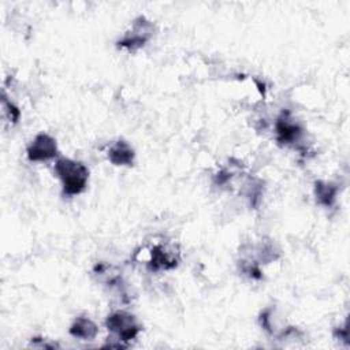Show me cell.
Wrapping results in <instances>:
<instances>
[{
    "instance_id": "cell-1",
    "label": "cell",
    "mask_w": 350,
    "mask_h": 350,
    "mask_svg": "<svg viewBox=\"0 0 350 350\" xmlns=\"http://www.w3.org/2000/svg\"><path fill=\"white\" fill-rule=\"evenodd\" d=\"M53 170L62 182L64 196L72 197L85 191L89 180V168L83 163L68 157H59Z\"/></svg>"
},
{
    "instance_id": "cell-2",
    "label": "cell",
    "mask_w": 350,
    "mask_h": 350,
    "mask_svg": "<svg viewBox=\"0 0 350 350\" xmlns=\"http://www.w3.org/2000/svg\"><path fill=\"white\" fill-rule=\"evenodd\" d=\"M154 34V25L152 21L144 15L137 16L131 26L124 31V34L116 41V46L130 52H135L142 48Z\"/></svg>"
},
{
    "instance_id": "cell-3",
    "label": "cell",
    "mask_w": 350,
    "mask_h": 350,
    "mask_svg": "<svg viewBox=\"0 0 350 350\" xmlns=\"http://www.w3.org/2000/svg\"><path fill=\"white\" fill-rule=\"evenodd\" d=\"M105 327L115 335V339L124 346L135 339L141 331V324L134 314L126 310H115L105 319Z\"/></svg>"
},
{
    "instance_id": "cell-4",
    "label": "cell",
    "mask_w": 350,
    "mask_h": 350,
    "mask_svg": "<svg viewBox=\"0 0 350 350\" xmlns=\"http://www.w3.org/2000/svg\"><path fill=\"white\" fill-rule=\"evenodd\" d=\"M179 264V252L174 246L156 243L149 249V260L146 268L150 272L170 271Z\"/></svg>"
},
{
    "instance_id": "cell-5",
    "label": "cell",
    "mask_w": 350,
    "mask_h": 350,
    "mask_svg": "<svg viewBox=\"0 0 350 350\" xmlns=\"http://www.w3.org/2000/svg\"><path fill=\"white\" fill-rule=\"evenodd\" d=\"M27 159L33 163H42L57 157L59 149L56 139L48 133H38L26 149Z\"/></svg>"
},
{
    "instance_id": "cell-6",
    "label": "cell",
    "mask_w": 350,
    "mask_h": 350,
    "mask_svg": "<svg viewBox=\"0 0 350 350\" xmlns=\"http://www.w3.org/2000/svg\"><path fill=\"white\" fill-rule=\"evenodd\" d=\"M304 134V129L298 120L293 118L290 112H282L275 122V138L280 145L291 146L299 142Z\"/></svg>"
},
{
    "instance_id": "cell-7",
    "label": "cell",
    "mask_w": 350,
    "mask_h": 350,
    "mask_svg": "<svg viewBox=\"0 0 350 350\" xmlns=\"http://www.w3.org/2000/svg\"><path fill=\"white\" fill-rule=\"evenodd\" d=\"M107 156H108V160L113 165L129 167V165H133V163H134L135 152L127 141L119 138L109 145Z\"/></svg>"
},
{
    "instance_id": "cell-8",
    "label": "cell",
    "mask_w": 350,
    "mask_h": 350,
    "mask_svg": "<svg viewBox=\"0 0 350 350\" xmlns=\"http://www.w3.org/2000/svg\"><path fill=\"white\" fill-rule=\"evenodd\" d=\"M68 334L72 338H77L81 340H93L98 334V327L90 317L79 316L71 323L68 328Z\"/></svg>"
},
{
    "instance_id": "cell-9",
    "label": "cell",
    "mask_w": 350,
    "mask_h": 350,
    "mask_svg": "<svg viewBox=\"0 0 350 350\" xmlns=\"http://www.w3.org/2000/svg\"><path fill=\"white\" fill-rule=\"evenodd\" d=\"M313 193L316 197V201L323 206H332L336 201V196L339 193V186L334 182L328 180H316Z\"/></svg>"
},
{
    "instance_id": "cell-10",
    "label": "cell",
    "mask_w": 350,
    "mask_h": 350,
    "mask_svg": "<svg viewBox=\"0 0 350 350\" xmlns=\"http://www.w3.org/2000/svg\"><path fill=\"white\" fill-rule=\"evenodd\" d=\"M1 109H3V115L4 118H7V120L10 123H16L21 118V109L7 97L5 92L3 90L1 93Z\"/></svg>"
},
{
    "instance_id": "cell-11",
    "label": "cell",
    "mask_w": 350,
    "mask_h": 350,
    "mask_svg": "<svg viewBox=\"0 0 350 350\" xmlns=\"http://www.w3.org/2000/svg\"><path fill=\"white\" fill-rule=\"evenodd\" d=\"M31 346L33 347H40V349H55V347H59L57 343L44 340V338H31Z\"/></svg>"
}]
</instances>
